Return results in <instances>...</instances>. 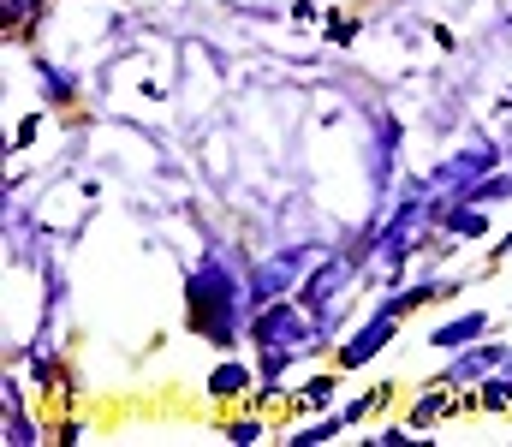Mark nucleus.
<instances>
[{"mask_svg": "<svg viewBox=\"0 0 512 447\" xmlns=\"http://www.w3.org/2000/svg\"><path fill=\"white\" fill-rule=\"evenodd\" d=\"M191 328L197 334H209L215 346H233V334H239V281H233V269H227V257H203V269L191 275Z\"/></svg>", "mask_w": 512, "mask_h": 447, "instance_id": "obj_1", "label": "nucleus"}, {"mask_svg": "<svg viewBox=\"0 0 512 447\" xmlns=\"http://www.w3.org/2000/svg\"><path fill=\"white\" fill-rule=\"evenodd\" d=\"M328 322L310 310V304H280V298H268L262 304V316H256V346H262V382H274L304 346H316V334H322Z\"/></svg>", "mask_w": 512, "mask_h": 447, "instance_id": "obj_2", "label": "nucleus"}, {"mask_svg": "<svg viewBox=\"0 0 512 447\" xmlns=\"http://www.w3.org/2000/svg\"><path fill=\"white\" fill-rule=\"evenodd\" d=\"M352 269H358V257H328V263H316L310 281L298 287V304H310L322 322H334L340 298H346V287H352Z\"/></svg>", "mask_w": 512, "mask_h": 447, "instance_id": "obj_3", "label": "nucleus"}, {"mask_svg": "<svg viewBox=\"0 0 512 447\" xmlns=\"http://www.w3.org/2000/svg\"><path fill=\"white\" fill-rule=\"evenodd\" d=\"M393 334V310H376V322H364L346 346H340V364H370L382 352V340Z\"/></svg>", "mask_w": 512, "mask_h": 447, "instance_id": "obj_4", "label": "nucleus"}, {"mask_svg": "<svg viewBox=\"0 0 512 447\" xmlns=\"http://www.w3.org/2000/svg\"><path fill=\"white\" fill-rule=\"evenodd\" d=\"M483 328H489V316H483V310H471V316H459V322L435 328V346H441V352H459V346H471V334H483Z\"/></svg>", "mask_w": 512, "mask_h": 447, "instance_id": "obj_5", "label": "nucleus"}, {"mask_svg": "<svg viewBox=\"0 0 512 447\" xmlns=\"http://www.w3.org/2000/svg\"><path fill=\"white\" fill-rule=\"evenodd\" d=\"M489 364H507V352H501V346H483V352H471V358H459V364L447 370V382H441V388H459V382H477V376H483Z\"/></svg>", "mask_w": 512, "mask_h": 447, "instance_id": "obj_6", "label": "nucleus"}, {"mask_svg": "<svg viewBox=\"0 0 512 447\" xmlns=\"http://www.w3.org/2000/svg\"><path fill=\"white\" fill-rule=\"evenodd\" d=\"M245 388H251V370H245V364H221V370L209 376V394H215V400H227V394H245Z\"/></svg>", "mask_w": 512, "mask_h": 447, "instance_id": "obj_7", "label": "nucleus"}, {"mask_svg": "<svg viewBox=\"0 0 512 447\" xmlns=\"http://www.w3.org/2000/svg\"><path fill=\"white\" fill-rule=\"evenodd\" d=\"M328 394H334V382H328V376H316V382L304 388V406H328Z\"/></svg>", "mask_w": 512, "mask_h": 447, "instance_id": "obj_8", "label": "nucleus"}, {"mask_svg": "<svg viewBox=\"0 0 512 447\" xmlns=\"http://www.w3.org/2000/svg\"><path fill=\"white\" fill-rule=\"evenodd\" d=\"M227 442H239V447L262 442V424H233V430H227Z\"/></svg>", "mask_w": 512, "mask_h": 447, "instance_id": "obj_9", "label": "nucleus"}, {"mask_svg": "<svg viewBox=\"0 0 512 447\" xmlns=\"http://www.w3.org/2000/svg\"><path fill=\"white\" fill-rule=\"evenodd\" d=\"M36 6H42V0H6V12H12V18H18V12H36Z\"/></svg>", "mask_w": 512, "mask_h": 447, "instance_id": "obj_10", "label": "nucleus"}, {"mask_svg": "<svg viewBox=\"0 0 512 447\" xmlns=\"http://www.w3.org/2000/svg\"><path fill=\"white\" fill-rule=\"evenodd\" d=\"M501 251H512V233H507V245H501Z\"/></svg>", "mask_w": 512, "mask_h": 447, "instance_id": "obj_11", "label": "nucleus"}]
</instances>
